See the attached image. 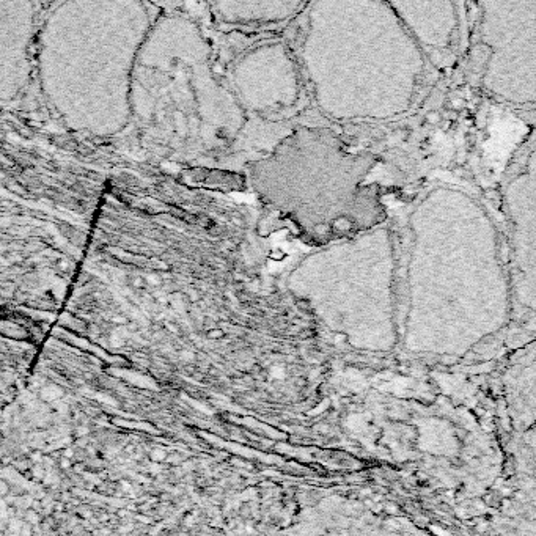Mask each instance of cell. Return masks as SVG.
Masks as SVG:
<instances>
[{
    "instance_id": "obj_1",
    "label": "cell",
    "mask_w": 536,
    "mask_h": 536,
    "mask_svg": "<svg viewBox=\"0 0 536 536\" xmlns=\"http://www.w3.org/2000/svg\"><path fill=\"white\" fill-rule=\"evenodd\" d=\"M401 348L470 354L508 341L513 293L496 200L462 162L442 168L393 211Z\"/></svg>"
},
{
    "instance_id": "obj_2",
    "label": "cell",
    "mask_w": 536,
    "mask_h": 536,
    "mask_svg": "<svg viewBox=\"0 0 536 536\" xmlns=\"http://www.w3.org/2000/svg\"><path fill=\"white\" fill-rule=\"evenodd\" d=\"M316 264V298L332 326L362 348L399 344L398 239L392 218L334 242Z\"/></svg>"
},
{
    "instance_id": "obj_3",
    "label": "cell",
    "mask_w": 536,
    "mask_h": 536,
    "mask_svg": "<svg viewBox=\"0 0 536 536\" xmlns=\"http://www.w3.org/2000/svg\"><path fill=\"white\" fill-rule=\"evenodd\" d=\"M464 79L479 101L536 115V2H469Z\"/></svg>"
},
{
    "instance_id": "obj_4",
    "label": "cell",
    "mask_w": 536,
    "mask_h": 536,
    "mask_svg": "<svg viewBox=\"0 0 536 536\" xmlns=\"http://www.w3.org/2000/svg\"><path fill=\"white\" fill-rule=\"evenodd\" d=\"M496 189L513 293L510 343L536 337V128L511 150Z\"/></svg>"
},
{
    "instance_id": "obj_5",
    "label": "cell",
    "mask_w": 536,
    "mask_h": 536,
    "mask_svg": "<svg viewBox=\"0 0 536 536\" xmlns=\"http://www.w3.org/2000/svg\"><path fill=\"white\" fill-rule=\"evenodd\" d=\"M437 73L462 80L470 43L469 2L404 0L390 2Z\"/></svg>"
},
{
    "instance_id": "obj_6",
    "label": "cell",
    "mask_w": 536,
    "mask_h": 536,
    "mask_svg": "<svg viewBox=\"0 0 536 536\" xmlns=\"http://www.w3.org/2000/svg\"><path fill=\"white\" fill-rule=\"evenodd\" d=\"M41 397H43L46 401H55V399H57L59 397H60V393H55L54 390H49V389H46V390H43V392H41Z\"/></svg>"
},
{
    "instance_id": "obj_7",
    "label": "cell",
    "mask_w": 536,
    "mask_h": 536,
    "mask_svg": "<svg viewBox=\"0 0 536 536\" xmlns=\"http://www.w3.org/2000/svg\"><path fill=\"white\" fill-rule=\"evenodd\" d=\"M151 457H153V459L154 461H162V459H165V457H167V455L164 453V451H153V453H151Z\"/></svg>"
},
{
    "instance_id": "obj_8",
    "label": "cell",
    "mask_w": 536,
    "mask_h": 536,
    "mask_svg": "<svg viewBox=\"0 0 536 536\" xmlns=\"http://www.w3.org/2000/svg\"><path fill=\"white\" fill-rule=\"evenodd\" d=\"M27 519H29V520L32 522V524H35V522H38V514L35 513V511L27 513Z\"/></svg>"
},
{
    "instance_id": "obj_9",
    "label": "cell",
    "mask_w": 536,
    "mask_h": 536,
    "mask_svg": "<svg viewBox=\"0 0 536 536\" xmlns=\"http://www.w3.org/2000/svg\"><path fill=\"white\" fill-rule=\"evenodd\" d=\"M168 457H170V462H179V459H181L179 455H173V456H168Z\"/></svg>"
},
{
    "instance_id": "obj_10",
    "label": "cell",
    "mask_w": 536,
    "mask_h": 536,
    "mask_svg": "<svg viewBox=\"0 0 536 536\" xmlns=\"http://www.w3.org/2000/svg\"><path fill=\"white\" fill-rule=\"evenodd\" d=\"M2 486H3V496H5V494H6V491H8V488H6V483H5V481L2 483Z\"/></svg>"
},
{
    "instance_id": "obj_11",
    "label": "cell",
    "mask_w": 536,
    "mask_h": 536,
    "mask_svg": "<svg viewBox=\"0 0 536 536\" xmlns=\"http://www.w3.org/2000/svg\"><path fill=\"white\" fill-rule=\"evenodd\" d=\"M532 121H533V124H532V128H536V115L533 117V119H532Z\"/></svg>"
}]
</instances>
